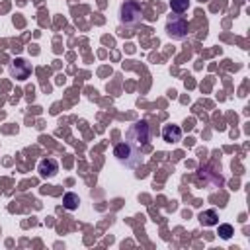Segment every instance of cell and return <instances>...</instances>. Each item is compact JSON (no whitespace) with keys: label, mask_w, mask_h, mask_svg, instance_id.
I'll return each mask as SVG.
<instances>
[{"label":"cell","mask_w":250,"mask_h":250,"mask_svg":"<svg viewBox=\"0 0 250 250\" xmlns=\"http://www.w3.org/2000/svg\"><path fill=\"white\" fill-rule=\"evenodd\" d=\"M166 33H168V37H172V39H176V41H182V39L188 37L189 25H188V21H186L184 18L172 16V18L166 21Z\"/></svg>","instance_id":"obj_4"},{"label":"cell","mask_w":250,"mask_h":250,"mask_svg":"<svg viewBox=\"0 0 250 250\" xmlns=\"http://www.w3.org/2000/svg\"><path fill=\"white\" fill-rule=\"evenodd\" d=\"M143 20V8L137 0H127L119 8V21L123 25H137Z\"/></svg>","instance_id":"obj_3"},{"label":"cell","mask_w":250,"mask_h":250,"mask_svg":"<svg viewBox=\"0 0 250 250\" xmlns=\"http://www.w3.org/2000/svg\"><path fill=\"white\" fill-rule=\"evenodd\" d=\"M37 172H39L41 178H53L59 172V162L55 158H43L37 166Z\"/></svg>","instance_id":"obj_6"},{"label":"cell","mask_w":250,"mask_h":250,"mask_svg":"<svg viewBox=\"0 0 250 250\" xmlns=\"http://www.w3.org/2000/svg\"><path fill=\"white\" fill-rule=\"evenodd\" d=\"M10 74L18 80H27V76L31 74V64L23 59H16L12 64H10Z\"/></svg>","instance_id":"obj_5"},{"label":"cell","mask_w":250,"mask_h":250,"mask_svg":"<svg viewBox=\"0 0 250 250\" xmlns=\"http://www.w3.org/2000/svg\"><path fill=\"white\" fill-rule=\"evenodd\" d=\"M125 141L133 146V148H137L139 152H146L148 148H150V125L143 119V121H135L129 129H127V133H125Z\"/></svg>","instance_id":"obj_1"},{"label":"cell","mask_w":250,"mask_h":250,"mask_svg":"<svg viewBox=\"0 0 250 250\" xmlns=\"http://www.w3.org/2000/svg\"><path fill=\"white\" fill-rule=\"evenodd\" d=\"M232 232H234V230H232V227H230V225H227V223H225V225H219V236H221V238H225V240H227V238H230V236H232Z\"/></svg>","instance_id":"obj_11"},{"label":"cell","mask_w":250,"mask_h":250,"mask_svg":"<svg viewBox=\"0 0 250 250\" xmlns=\"http://www.w3.org/2000/svg\"><path fill=\"white\" fill-rule=\"evenodd\" d=\"M188 6H189V0H170V8H172V12H176V14L186 12Z\"/></svg>","instance_id":"obj_10"},{"label":"cell","mask_w":250,"mask_h":250,"mask_svg":"<svg viewBox=\"0 0 250 250\" xmlns=\"http://www.w3.org/2000/svg\"><path fill=\"white\" fill-rule=\"evenodd\" d=\"M78 203H80V197H78L76 193H72V191L64 193V197H62V205H64V209L74 211V209H78Z\"/></svg>","instance_id":"obj_9"},{"label":"cell","mask_w":250,"mask_h":250,"mask_svg":"<svg viewBox=\"0 0 250 250\" xmlns=\"http://www.w3.org/2000/svg\"><path fill=\"white\" fill-rule=\"evenodd\" d=\"M162 137L166 143H178L182 139V129L178 125H164L162 127Z\"/></svg>","instance_id":"obj_7"},{"label":"cell","mask_w":250,"mask_h":250,"mask_svg":"<svg viewBox=\"0 0 250 250\" xmlns=\"http://www.w3.org/2000/svg\"><path fill=\"white\" fill-rule=\"evenodd\" d=\"M113 156L117 158V162L129 166V168H135V166H139V164L145 160V154L139 152L137 148H133L127 141L115 145V148H113Z\"/></svg>","instance_id":"obj_2"},{"label":"cell","mask_w":250,"mask_h":250,"mask_svg":"<svg viewBox=\"0 0 250 250\" xmlns=\"http://www.w3.org/2000/svg\"><path fill=\"white\" fill-rule=\"evenodd\" d=\"M197 219H199L201 225H205V227L219 225V215H217V211H213V209H209V211H201Z\"/></svg>","instance_id":"obj_8"}]
</instances>
